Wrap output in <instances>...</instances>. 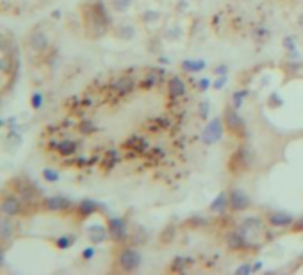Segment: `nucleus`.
<instances>
[{"label":"nucleus","mask_w":303,"mask_h":275,"mask_svg":"<svg viewBox=\"0 0 303 275\" xmlns=\"http://www.w3.org/2000/svg\"><path fill=\"white\" fill-rule=\"evenodd\" d=\"M116 263H118V270L120 272H123V274H134V272H138L141 263H143V254L134 247H123L118 250Z\"/></svg>","instance_id":"1"},{"label":"nucleus","mask_w":303,"mask_h":275,"mask_svg":"<svg viewBox=\"0 0 303 275\" xmlns=\"http://www.w3.org/2000/svg\"><path fill=\"white\" fill-rule=\"evenodd\" d=\"M225 131H226V127H225L223 118H214V120H210L209 123L205 125L204 131H202V134H200V141H202L204 145H214L223 138Z\"/></svg>","instance_id":"2"},{"label":"nucleus","mask_w":303,"mask_h":275,"mask_svg":"<svg viewBox=\"0 0 303 275\" xmlns=\"http://www.w3.org/2000/svg\"><path fill=\"white\" fill-rule=\"evenodd\" d=\"M223 121H225V127L232 134H236V136H242L244 134V120L239 115V109H236L234 105H228L225 109Z\"/></svg>","instance_id":"3"},{"label":"nucleus","mask_w":303,"mask_h":275,"mask_svg":"<svg viewBox=\"0 0 303 275\" xmlns=\"http://www.w3.org/2000/svg\"><path fill=\"white\" fill-rule=\"evenodd\" d=\"M0 209H2V215L6 216H20L23 211V202L22 198L16 197V195H11V193H4L2 197V204H0Z\"/></svg>","instance_id":"4"},{"label":"nucleus","mask_w":303,"mask_h":275,"mask_svg":"<svg viewBox=\"0 0 303 275\" xmlns=\"http://www.w3.org/2000/svg\"><path fill=\"white\" fill-rule=\"evenodd\" d=\"M107 227H109L111 238H112L116 243H121L127 240L128 227H127L125 218H121V216H111L109 220H107Z\"/></svg>","instance_id":"5"},{"label":"nucleus","mask_w":303,"mask_h":275,"mask_svg":"<svg viewBox=\"0 0 303 275\" xmlns=\"http://www.w3.org/2000/svg\"><path fill=\"white\" fill-rule=\"evenodd\" d=\"M225 243H226V248L228 250H244L246 247H252V243H250V238L241 231V229H236V231H230L228 234L225 236Z\"/></svg>","instance_id":"6"},{"label":"nucleus","mask_w":303,"mask_h":275,"mask_svg":"<svg viewBox=\"0 0 303 275\" xmlns=\"http://www.w3.org/2000/svg\"><path fill=\"white\" fill-rule=\"evenodd\" d=\"M41 207L45 211H50V213H61V211H66L72 207V202L64 197H47L43 198V202H41Z\"/></svg>","instance_id":"7"},{"label":"nucleus","mask_w":303,"mask_h":275,"mask_svg":"<svg viewBox=\"0 0 303 275\" xmlns=\"http://www.w3.org/2000/svg\"><path fill=\"white\" fill-rule=\"evenodd\" d=\"M230 195V209L232 211H246L250 207V197L241 188H234L228 191Z\"/></svg>","instance_id":"8"},{"label":"nucleus","mask_w":303,"mask_h":275,"mask_svg":"<svg viewBox=\"0 0 303 275\" xmlns=\"http://www.w3.org/2000/svg\"><path fill=\"white\" fill-rule=\"evenodd\" d=\"M294 216L291 213H286V211H273L268 215V223L271 227H276V229H286V227H291L294 223Z\"/></svg>","instance_id":"9"},{"label":"nucleus","mask_w":303,"mask_h":275,"mask_svg":"<svg viewBox=\"0 0 303 275\" xmlns=\"http://www.w3.org/2000/svg\"><path fill=\"white\" fill-rule=\"evenodd\" d=\"M168 93H170L171 99H180V97H186L188 95V84L182 77L178 75H173V77L168 81Z\"/></svg>","instance_id":"10"},{"label":"nucleus","mask_w":303,"mask_h":275,"mask_svg":"<svg viewBox=\"0 0 303 275\" xmlns=\"http://www.w3.org/2000/svg\"><path fill=\"white\" fill-rule=\"evenodd\" d=\"M88 238L91 240V243H93V245L104 243L107 238H111L109 227L102 225V223H93V225L88 227Z\"/></svg>","instance_id":"11"},{"label":"nucleus","mask_w":303,"mask_h":275,"mask_svg":"<svg viewBox=\"0 0 303 275\" xmlns=\"http://www.w3.org/2000/svg\"><path fill=\"white\" fill-rule=\"evenodd\" d=\"M210 211L216 213V215H225L226 209H230V195L226 191H221L218 197L210 202Z\"/></svg>","instance_id":"12"},{"label":"nucleus","mask_w":303,"mask_h":275,"mask_svg":"<svg viewBox=\"0 0 303 275\" xmlns=\"http://www.w3.org/2000/svg\"><path fill=\"white\" fill-rule=\"evenodd\" d=\"M29 47H31L34 52H43V50H47V47H48L47 34H45L43 31H34V33H31V36H29Z\"/></svg>","instance_id":"13"},{"label":"nucleus","mask_w":303,"mask_h":275,"mask_svg":"<svg viewBox=\"0 0 303 275\" xmlns=\"http://www.w3.org/2000/svg\"><path fill=\"white\" fill-rule=\"evenodd\" d=\"M98 209H100V204L96 202V200H93V198H84V200H80V202L77 204V211L82 218L95 215Z\"/></svg>","instance_id":"14"},{"label":"nucleus","mask_w":303,"mask_h":275,"mask_svg":"<svg viewBox=\"0 0 303 275\" xmlns=\"http://www.w3.org/2000/svg\"><path fill=\"white\" fill-rule=\"evenodd\" d=\"M246 231L250 232V234H255V232H262L264 231V218L262 216H246L244 220H242L241 223Z\"/></svg>","instance_id":"15"},{"label":"nucleus","mask_w":303,"mask_h":275,"mask_svg":"<svg viewBox=\"0 0 303 275\" xmlns=\"http://www.w3.org/2000/svg\"><path fill=\"white\" fill-rule=\"evenodd\" d=\"M15 234V223L11 222V216H6L0 220V240L2 243H7L9 241V238Z\"/></svg>","instance_id":"16"},{"label":"nucleus","mask_w":303,"mask_h":275,"mask_svg":"<svg viewBox=\"0 0 303 275\" xmlns=\"http://www.w3.org/2000/svg\"><path fill=\"white\" fill-rule=\"evenodd\" d=\"M207 68V63L204 59H186L182 61V70L186 73H198Z\"/></svg>","instance_id":"17"},{"label":"nucleus","mask_w":303,"mask_h":275,"mask_svg":"<svg viewBox=\"0 0 303 275\" xmlns=\"http://www.w3.org/2000/svg\"><path fill=\"white\" fill-rule=\"evenodd\" d=\"M127 147H128V149L136 150L138 154H143V152H146V150H148V141H146L143 136L134 134L130 139H127Z\"/></svg>","instance_id":"18"},{"label":"nucleus","mask_w":303,"mask_h":275,"mask_svg":"<svg viewBox=\"0 0 303 275\" xmlns=\"http://www.w3.org/2000/svg\"><path fill=\"white\" fill-rule=\"evenodd\" d=\"M55 149H57V152H59L61 155L68 157V155H73L77 152V143L72 141V139H64V141H59Z\"/></svg>","instance_id":"19"},{"label":"nucleus","mask_w":303,"mask_h":275,"mask_svg":"<svg viewBox=\"0 0 303 275\" xmlns=\"http://www.w3.org/2000/svg\"><path fill=\"white\" fill-rule=\"evenodd\" d=\"M155 86H159V75L154 72V70H148L146 75H143V81H141V89H154Z\"/></svg>","instance_id":"20"},{"label":"nucleus","mask_w":303,"mask_h":275,"mask_svg":"<svg viewBox=\"0 0 303 275\" xmlns=\"http://www.w3.org/2000/svg\"><path fill=\"white\" fill-rule=\"evenodd\" d=\"M112 88H114L116 93L127 95V93H130V91H132L134 84H132V81H130L128 77H120L114 84H112Z\"/></svg>","instance_id":"21"},{"label":"nucleus","mask_w":303,"mask_h":275,"mask_svg":"<svg viewBox=\"0 0 303 275\" xmlns=\"http://www.w3.org/2000/svg\"><path fill=\"white\" fill-rule=\"evenodd\" d=\"M193 263V259L191 258H184V256H178L171 261L170 264V272H184V270L188 268L189 264Z\"/></svg>","instance_id":"22"},{"label":"nucleus","mask_w":303,"mask_h":275,"mask_svg":"<svg viewBox=\"0 0 303 275\" xmlns=\"http://www.w3.org/2000/svg\"><path fill=\"white\" fill-rule=\"evenodd\" d=\"M73 243H75V236H72V234H63V236H57L54 240V245L59 250H68Z\"/></svg>","instance_id":"23"},{"label":"nucleus","mask_w":303,"mask_h":275,"mask_svg":"<svg viewBox=\"0 0 303 275\" xmlns=\"http://www.w3.org/2000/svg\"><path fill=\"white\" fill-rule=\"evenodd\" d=\"M246 97H248V89H237V91H234V93H232V105H234L236 109H241Z\"/></svg>","instance_id":"24"},{"label":"nucleus","mask_w":303,"mask_h":275,"mask_svg":"<svg viewBox=\"0 0 303 275\" xmlns=\"http://www.w3.org/2000/svg\"><path fill=\"white\" fill-rule=\"evenodd\" d=\"M284 47L286 50L291 54V57H298V52H296V38L291 36V34H287L286 38H284Z\"/></svg>","instance_id":"25"},{"label":"nucleus","mask_w":303,"mask_h":275,"mask_svg":"<svg viewBox=\"0 0 303 275\" xmlns=\"http://www.w3.org/2000/svg\"><path fill=\"white\" fill-rule=\"evenodd\" d=\"M41 175H43V179L47 182H59V179H61V175H59V172L57 170H54V168H43L41 170Z\"/></svg>","instance_id":"26"},{"label":"nucleus","mask_w":303,"mask_h":275,"mask_svg":"<svg viewBox=\"0 0 303 275\" xmlns=\"http://www.w3.org/2000/svg\"><path fill=\"white\" fill-rule=\"evenodd\" d=\"M132 6V0H112V9L116 13H127Z\"/></svg>","instance_id":"27"},{"label":"nucleus","mask_w":303,"mask_h":275,"mask_svg":"<svg viewBox=\"0 0 303 275\" xmlns=\"http://www.w3.org/2000/svg\"><path fill=\"white\" fill-rule=\"evenodd\" d=\"M43 104H45V97H43V93L41 91H34L32 93V97H31V105H32V109H41L43 107Z\"/></svg>","instance_id":"28"},{"label":"nucleus","mask_w":303,"mask_h":275,"mask_svg":"<svg viewBox=\"0 0 303 275\" xmlns=\"http://www.w3.org/2000/svg\"><path fill=\"white\" fill-rule=\"evenodd\" d=\"M209 111H210L209 100H204V102H200V105H198V116H200V120H207V118H209Z\"/></svg>","instance_id":"29"},{"label":"nucleus","mask_w":303,"mask_h":275,"mask_svg":"<svg viewBox=\"0 0 303 275\" xmlns=\"http://www.w3.org/2000/svg\"><path fill=\"white\" fill-rule=\"evenodd\" d=\"M254 274V264L250 263H242L241 266L236 268V275H252Z\"/></svg>","instance_id":"30"},{"label":"nucleus","mask_w":303,"mask_h":275,"mask_svg":"<svg viewBox=\"0 0 303 275\" xmlns=\"http://www.w3.org/2000/svg\"><path fill=\"white\" fill-rule=\"evenodd\" d=\"M80 131H82V134H93V132L96 131V125H95L91 120H84L82 123H80Z\"/></svg>","instance_id":"31"},{"label":"nucleus","mask_w":303,"mask_h":275,"mask_svg":"<svg viewBox=\"0 0 303 275\" xmlns=\"http://www.w3.org/2000/svg\"><path fill=\"white\" fill-rule=\"evenodd\" d=\"M226 83H228V75H220L218 79H214V81H212V88L220 91V89L225 88Z\"/></svg>","instance_id":"32"},{"label":"nucleus","mask_w":303,"mask_h":275,"mask_svg":"<svg viewBox=\"0 0 303 275\" xmlns=\"http://www.w3.org/2000/svg\"><path fill=\"white\" fill-rule=\"evenodd\" d=\"M268 102H270L271 107H282V105H284V99H282L278 93H271Z\"/></svg>","instance_id":"33"},{"label":"nucleus","mask_w":303,"mask_h":275,"mask_svg":"<svg viewBox=\"0 0 303 275\" xmlns=\"http://www.w3.org/2000/svg\"><path fill=\"white\" fill-rule=\"evenodd\" d=\"M120 33H123V34H120L123 39H132L136 31H134V27H130V25H123V27L120 29Z\"/></svg>","instance_id":"34"},{"label":"nucleus","mask_w":303,"mask_h":275,"mask_svg":"<svg viewBox=\"0 0 303 275\" xmlns=\"http://www.w3.org/2000/svg\"><path fill=\"white\" fill-rule=\"evenodd\" d=\"M80 256H82L84 261H91V259L96 256V248H95V247H86L82 250V254H80Z\"/></svg>","instance_id":"35"},{"label":"nucleus","mask_w":303,"mask_h":275,"mask_svg":"<svg viewBox=\"0 0 303 275\" xmlns=\"http://www.w3.org/2000/svg\"><path fill=\"white\" fill-rule=\"evenodd\" d=\"M212 88V81L209 77H202L198 81V89L200 91H207V89Z\"/></svg>","instance_id":"36"},{"label":"nucleus","mask_w":303,"mask_h":275,"mask_svg":"<svg viewBox=\"0 0 303 275\" xmlns=\"http://www.w3.org/2000/svg\"><path fill=\"white\" fill-rule=\"evenodd\" d=\"M228 70H230V68H228V65H225V63L216 65L214 66V75H218V77H220V75H228Z\"/></svg>","instance_id":"37"},{"label":"nucleus","mask_w":303,"mask_h":275,"mask_svg":"<svg viewBox=\"0 0 303 275\" xmlns=\"http://www.w3.org/2000/svg\"><path fill=\"white\" fill-rule=\"evenodd\" d=\"M159 18V13L157 11H152V9H148V11L143 13V20L144 22H155Z\"/></svg>","instance_id":"38"},{"label":"nucleus","mask_w":303,"mask_h":275,"mask_svg":"<svg viewBox=\"0 0 303 275\" xmlns=\"http://www.w3.org/2000/svg\"><path fill=\"white\" fill-rule=\"evenodd\" d=\"M262 266H264V263H262V261H257V263H254V272H260V270H262Z\"/></svg>","instance_id":"39"},{"label":"nucleus","mask_w":303,"mask_h":275,"mask_svg":"<svg viewBox=\"0 0 303 275\" xmlns=\"http://www.w3.org/2000/svg\"><path fill=\"white\" fill-rule=\"evenodd\" d=\"M298 25L303 29V15H300V17H298Z\"/></svg>","instance_id":"40"},{"label":"nucleus","mask_w":303,"mask_h":275,"mask_svg":"<svg viewBox=\"0 0 303 275\" xmlns=\"http://www.w3.org/2000/svg\"><path fill=\"white\" fill-rule=\"evenodd\" d=\"M159 63H162V65H168L170 61H168V57H159Z\"/></svg>","instance_id":"41"},{"label":"nucleus","mask_w":303,"mask_h":275,"mask_svg":"<svg viewBox=\"0 0 303 275\" xmlns=\"http://www.w3.org/2000/svg\"><path fill=\"white\" fill-rule=\"evenodd\" d=\"M52 17H57V18H59L61 17V11H54V13H52Z\"/></svg>","instance_id":"42"}]
</instances>
